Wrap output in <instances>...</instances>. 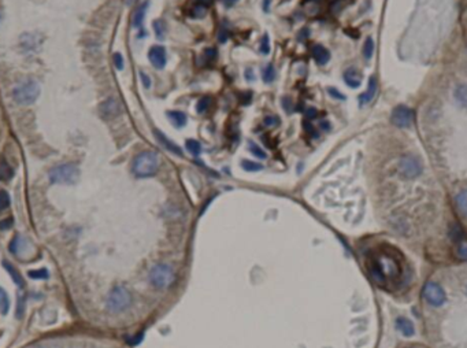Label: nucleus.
Here are the masks:
<instances>
[{"mask_svg": "<svg viewBox=\"0 0 467 348\" xmlns=\"http://www.w3.org/2000/svg\"><path fill=\"white\" fill-rule=\"evenodd\" d=\"M370 273L374 281L381 285H385L389 280H396L400 277L402 266L394 255L382 251L381 254L376 255L369 263Z\"/></svg>", "mask_w": 467, "mask_h": 348, "instance_id": "f257e3e1", "label": "nucleus"}, {"mask_svg": "<svg viewBox=\"0 0 467 348\" xmlns=\"http://www.w3.org/2000/svg\"><path fill=\"white\" fill-rule=\"evenodd\" d=\"M158 168H159V156L152 151L141 152L133 160V173L140 178L154 176L158 172Z\"/></svg>", "mask_w": 467, "mask_h": 348, "instance_id": "f03ea898", "label": "nucleus"}, {"mask_svg": "<svg viewBox=\"0 0 467 348\" xmlns=\"http://www.w3.org/2000/svg\"><path fill=\"white\" fill-rule=\"evenodd\" d=\"M14 99L16 103L29 106L37 100L39 95H40V86L36 81L33 80H26V81L21 82L20 85L15 86V89L12 92Z\"/></svg>", "mask_w": 467, "mask_h": 348, "instance_id": "7ed1b4c3", "label": "nucleus"}, {"mask_svg": "<svg viewBox=\"0 0 467 348\" xmlns=\"http://www.w3.org/2000/svg\"><path fill=\"white\" fill-rule=\"evenodd\" d=\"M80 177V169L73 163L59 164L49 172V181L53 184H74Z\"/></svg>", "mask_w": 467, "mask_h": 348, "instance_id": "20e7f679", "label": "nucleus"}, {"mask_svg": "<svg viewBox=\"0 0 467 348\" xmlns=\"http://www.w3.org/2000/svg\"><path fill=\"white\" fill-rule=\"evenodd\" d=\"M150 281L158 289H164L174 281V271L166 263H158L150 271Z\"/></svg>", "mask_w": 467, "mask_h": 348, "instance_id": "39448f33", "label": "nucleus"}, {"mask_svg": "<svg viewBox=\"0 0 467 348\" xmlns=\"http://www.w3.org/2000/svg\"><path fill=\"white\" fill-rule=\"evenodd\" d=\"M132 303L130 294L122 287L114 288L107 299V307L113 313H121L127 308Z\"/></svg>", "mask_w": 467, "mask_h": 348, "instance_id": "423d86ee", "label": "nucleus"}, {"mask_svg": "<svg viewBox=\"0 0 467 348\" xmlns=\"http://www.w3.org/2000/svg\"><path fill=\"white\" fill-rule=\"evenodd\" d=\"M399 169L406 178H415L422 173V164L411 155L403 156L399 163Z\"/></svg>", "mask_w": 467, "mask_h": 348, "instance_id": "0eeeda50", "label": "nucleus"}, {"mask_svg": "<svg viewBox=\"0 0 467 348\" xmlns=\"http://www.w3.org/2000/svg\"><path fill=\"white\" fill-rule=\"evenodd\" d=\"M413 119H414V113L406 106H398L390 115V121L398 127H408L413 122Z\"/></svg>", "mask_w": 467, "mask_h": 348, "instance_id": "6e6552de", "label": "nucleus"}, {"mask_svg": "<svg viewBox=\"0 0 467 348\" xmlns=\"http://www.w3.org/2000/svg\"><path fill=\"white\" fill-rule=\"evenodd\" d=\"M423 296L433 306H441L445 302V292L439 284L427 283L423 288Z\"/></svg>", "mask_w": 467, "mask_h": 348, "instance_id": "1a4fd4ad", "label": "nucleus"}, {"mask_svg": "<svg viewBox=\"0 0 467 348\" xmlns=\"http://www.w3.org/2000/svg\"><path fill=\"white\" fill-rule=\"evenodd\" d=\"M121 113H122L121 103H119L115 98L107 99L106 102H103L102 104H100V114H102L103 118L113 119L115 118V117H118Z\"/></svg>", "mask_w": 467, "mask_h": 348, "instance_id": "9d476101", "label": "nucleus"}, {"mask_svg": "<svg viewBox=\"0 0 467 348\" xmlns=\"http://www.w3.org/2000/svg\"><path fill=\"white\" fill-rule=\"evenodd\" d=\"M148 58H150V62L152 63V66L155 67V69L162 70L166 66V62H167V57H166V49L162 47V45H154L150 49V52H148Z\"/></svg>", "mask_w": 467, "mask_h": 348, "instance_id": "9b49d317", "label": "nucleus"}, {"mask_svg": "<svg viewBox=\"0 0 467 348\" xmlns=\"http://www.w3.org/2000/svg\"><path fill=\"white\" fill-rule=\"evenodd\" d=\"M376 92H377V78L371 77L369 80V88H367V90L359 96V104L365 106V104L371 102L374 96H376Z\"/></svg>", "mask_w": 467, "mask_h": 348, "instance_id": "f8f14e48", "label": "nucleus"}, {"mask_svg": "<svg viewBox=\"0 0 467 348\" xmlns=\"http://www.w3.org/2000/svg\"><path fill=\"white\" fill-rule=\"evenodd\" d=\"M312 57L315 59V62L318 65H326L330 59V53L325 47L320 44H315L312 47Z\"/></svg>", "mask_w": 467, "mask_h": 348, "instance_id": "ddd939ff", "label": "nucleus"}, {"mask_svg": "<svg viewBox=\"0 0 467 348\" xmlns=\"http://www.w3.org/2000/svg\"><path fill=\"white\" fill-rule=\"evenodd\" d=\"M154 135H155V137L158 139V141H159V143L162 144V145H163L164 148H167L169 151L174 152L176 155H182V152H181V148L178 147V145H176V144L173 143L172 140H169L167 137H166V136H164L163 133H162V132L155 131V132H154Z\"/></svg>", "mask_w": 467, "mask_h": 348, "instance_id": "4468645a", "label": "nucleus"}, {"mask_svg": "<svg viewBox=\"0 0 467 348\" xmlns=\"http://www.w3.org/2000/svg\"><path fill=\"white\" fill-rule=\"evenodd\" d=\"M345 84L351 88H359L362 84V76L357 69H348L344 73Z\"/></svg>", "mask_w": 467, "mask_h": 348, "instance_id": "2eb2a0df", "label": "nucleus"}, {"mask_svg": "<svg viewBox=\"0 0 467 348\" xmlns=\"http://www.w3.org/2000/svg\"><path fill=\"white\" fill-rule=\"evenodd\" d=\"M150 6V2H144L139 6V8L136 10L135 15H133V26L135 28H140L144 22L145 14H147V8Z\"/></svg>", "mask_w": 467, "mask_h": 348, "instance_id": "dca6fc26", "label": "nucleus"}, {"mask_svg": "<svg viewBox=\"0 0 467 348\" xmlns=\"http://www.w3.org/2000/svg\"><path fill=\"white\" fill-rule=\"evenodd\" d=\"M167 117L176 127H184L186 125V115L182 111H167Z\"/></svg>", "mask_w": 467, "mask_h": 348, "instance_id": "f3484780", "label": "nucleus"}, {"mask_svg": "<svg viewBox=\"0 0 467 348\" xmlns=\"http://www.w3.org/2000/svg\"><path fill=\"white\" fill-rule=\"evenodd\" d=\"M396 326L404 336H413L414 335V325L411 321H408L407 318H399L396 321Z\"/></svg>", "mask_w": 467, "mask_h": 348, "instance_id": "a211bd4d", "label": "nucleus"}, {"mask_svg": "<svg viewBox=\"0 0 467 348\" xmlns=\"http://www.w3.org/2000/svg\"><path fill=\"white\" fill-rule=\"evenodd\" d=\"M3 267L8 271V274L11 276L12 281H14L18 287L21 288L24 287V280H22V277H21V274L18 273V270H16L15 267L12 266V265H10L8 262H6V261H3Z\"/></svg>", "mask_w": 467, "mask_h": 348, "instance_id": "6ab92c4d", "label": "nucleus"}, {"mask_svg": "<svg viewBox=\"0 0 467 348\" xmlns=\"http://www.w3.org/2000/svg\"><path fill=\"white\" fill-rule=\"evenodd\" d=\"M458 104L467 108V85H459L454 92Z\"/></svg>", "mask_w": 467, "mask_h": 348, "instance_id": "aec40b11", "label": "nucleus"}, {"mask_svg": "<svg viewBox=\"0 0 467 348\" xmlns=\"http://www.w3.org/2000/svg\"><path fill=\"white\" fill-rule=\"evenodd\" d=\"M154 30H155V36L158 40H164V37H166V33H167V26H166V22L162 20H156L154 24Z\"/></svg>", "mask_w": 467, "mask_h": 348, "instance_id": "412c9836", "label": "nucleus"}, {"mask_svg": "<svg viewBox=\"0 0 467 348\" xmlns=\"http://www.w3.org/2000/svg\"><path fill=\"white\" fill-rule=\"evenodd\" d=\"M456 206H458V210H459L460 213L463 214V215H467V189L462 191L456 196Z\"/></svg>", "mask_w": 467, "mask_h": 348, "instance_id": "4be33fe9", "label": "nucleus"}, {"mask_svg": "<svg viewBox=\"0 0 467 348\" xmlns=\"http://www.w3.org/2000/svg\"><path fill=\"white\" fill-rule=\"evenodd\" d=\"M10 310V300H8L7 292L0 287V313L6 316Z\"/></svg>", "mask_w": 467, "mask_h": 348, "instance_id": "5701e85b", "label": "nucleus"}, {"mask_svg": "<svg viewBox=\"0 0 467 348\" xmlns=\"http://www.w3.org/2000/svg\"><path fill=\"white\" fill-rule=\"evenodd\" d=\"M12 177H14V170L10 168V164H7L6 162H2L0 163V180L8 181L11 180Z\"/></svg>", "mask_w": 467, "mask_h": 348, "instance_id": "b1692460", "label": "nucleus"}, {"mask_svg": "<svg viewBox=\"0 0 467 348\" xmlns=\"http://www.w3.org/2000/svg\"><path fill=\"white\" fill-rule=\"evenodd\" d=\"M275 80V70L274 66L269 63V65L265 67V71H263V81L267 82V84H270Z\"/></svg>", "mask_w": 467, "mask_h": 348, "instance_id": "393cba45", "label": "nucleus"}, {"mask_svg": "<svg viewBox=\"0 0 467 348\" xmlns=\"http://www.w3.org/2000/svg\"><path fill=\"white\" fill-rule=\"evenodd\" d=\"M28 276L33 280H47L49 277V271L47 269H39V270H30Z\"/></svg>", "mask_w": 467, "mask_h": 348, "instance_id": "a878e982", "label": "nucleus"}, {"mask_svg": "<svg viewBox=\"0 0 467 348\" xmlns=\"http://www.w3.org/2000/svg\"><path fill=\"white\" fill-rule=\"evenodd\" d=\"M210 106H211V99H210L209 96L201 98L200 100L197 102V106H196L197 113H199V114H201V113H206V111L210 108Z\"/></svg>", "mask_w": 467, "mask_h": 348, "instance_id": "bb28decb", "label": "nucleus"}, {"mask_svg": "<svg viewBox=\"0 0 467 348\" xmlns=\"http://www.w3.org/2000/svg\"><path fill=\"white\" fill-rule=\"evenodd\" d=\"M373 52H374V41H373V39H367V40H366V43H365V45H363V57L366 58V59H370V58L373 57Z\"/></svg>", "mask_w": 467, "mask_h": 348, "instance_id": "cd10ccee", "label": "nucleus"}, {"mask_svg": "<svg viewBox=\"0 0 467 348\" xmlns=\"http://www.w3.org/2000/svg\"><path fill=\"white\" fill-rule=\"evenodd\" d=\"M186 150L189 152H192L193 155H199L201 152V145L196 140H188L186 141Z\"/></svg>", "mask_w": 467, "mask_h": 348, "instance_id": "c85d7f7f", "label": "nucleus"}, {"mask_svg": "<svg viewBox=\"0 0 467 348\" xmlns=\"http://www.w3.org/2000/svg\"><path fill=\"white\" fill-rule=\"evenodd\" d=\"M262 55H269L270 53V39L267 34H263L262 41H260V48H259Z\"/></svg>", "mask_w": 467, "mask_h": 348, "instance_id": "c756f323", "label": "nucleus"}, {"mask_svg": "<svg viewBox=\"0 0 467 348\" xmlns=\"http://www.w3.org/2000/svg\"><path fill=\"white\" fill-rule=\"evenodd\" d=\"M248 147H250V151L252 152V154H254V155L256 156V158H259V159H265V158H266V152L263 151L262 148H259L258 145H256L255 143L250 141V144H248Z\"/></svg>", "mask_w": 467, "mask_h": 348, "instance_id": "7c9ffc66", "label": "nucleus"}, {"mask_svg": "<svg viewBox=\"0 0 467 348\" xmlns=\"http://www.w3.org/2000/svg\"><path fill=\"white\" fill-rule=\"evenodd\" d=\"M450 236L454 242H462V237H463V233H462V229H460L458 225H454L450 230Z\"/></svg>", "mask_w": 467, "mask_h": 348, "instance_id": "2f4dec72", "label": "nucleus"}, {"mask_svg": "<svg viewBox=\"0 0 467 348\" xmlns=\"http://www.w3.org/2000/svg\"><path fill=\"white\" fill-rule=\"evenodd\" d=\"M10 206V196L6 191H0V211H3Z\"/></svg>", "mask_w": 467, "mask_h": 348, "instance_id": "473e14b6", "label": "nucleus"}, {"mask_svg": "<svg viewBox=\"0 0 467 348\" xmlns=\"http://www.w3.org/2000/svg\"><path fill=\"white\" fill-rule=\"evenodd\" d=\"M242 169H246L247 172H258L262 169V164L255 163V162H251V160H247L242 163Z\"/></svg>", "mask_w": 467, "mask_h": 348, "instance_id": "72a5a7b5", "label": "nucleus"}, {"mask_svg": "<svg viewBox=\"0 0 467 348\" xmlns=\"http://www.w3.org/2000/svg\"><path fill=\"white\" fill-rule=\"evenodd\" d=\"M191 15L195 16V18H200V16L206 15V7L204 6H200V4H196V7L192 8V11H191Z\"/></svg>", "mask_w": 467, "mask_h": 348, "instance_id": "f704fd0d", "label": "nucleus"}, {"mask_svg": "<svg viewBox=\"0 0 467 348\" xmlns=\"http://www.w3.org/2000/svg\"><path fill=\"white\" fill-rule=\"evenodd\" d=\"M113 59H114L115 67H117L118 70H122L123 69V58H122V55H121L119 52H115L114 57H113Z\"/></svg>", "mask_w": 467, "mask_h": 348, "instance_id": "c9c22d12", "label": "nucleus"}, {"mask_svg": "<svg viewBox=\"0 0 467 348\" xmlns=\"http://www.w3.org/2000/svg\"><path fill=\"white\" fill-rule=\"evenodd\" d=\"M458 255H459L462 259H466L467 261V243L466 242L460 243L459 248H458Z\"/></svg>", "mask_w": 467, "mask_h": 348, "instance_id": "e433bc0d", "label": "nucleus"}, {"mask_svg": "<svg viewBox=\"0 0 467 348\" xmlns=\"http://www.w3.org/2000/svg\"><path fill=\"white\" fill-rule=\"evenodd\" d=\"M24 306H25V296L18 298V308H16V317L21 318L22 313H24Z\"/></svg>", "mask_w": 467, "mask_h": 348, "instance_id": "4c0bfd02", "label": "nucleus"}, {"mask_svg": "<svg viewBox=\"0 0 467 348\" xmlns=\"http://www.w3.org/2000/svg\"><path fill=\"white\" fill-rule=\"evenodd\" d=\"M328 92H329V95H332L333 98L339 99V100H345V95H343L341 92H339L336 88H329Z\"/></svg>", "mask_w": 467, "mask_h": 348, "instance_id": "58836bf2", "label": "nucleus"}, {"mask_svg": "<svg viewBox=\"0 0 467 348\" xmlns=\"http://www.w3.org/2000/svg\"><path fill=\"white\" fill-rule=\"evenodd\" d=\"M11 226H12V219H11V218H6V219H3V221H0V229H2V230L10 229Z\"/></svg>", "mask_w": 467, "mask_h": 348, "instance_id": "ea45409f", "label": "nucleus"}, {"mask_svg": "<svg viewBox=\"0 0 467 348\" xmlns=\"http://www.w3.org/2000/svg\"><path fill=\"white\" fill-rule=\"evenodd\" d=\"M140 78H141V81H143V85L145 86V88H150V86H151V78L148 77V74H145V73H143V71H141V73H140Z\"/></svg>", "mask_w": 467, "mask_h": 348, "instance_id": "a19ab883", "label": "nucleus"}, {"mask_svg": "<svg viewBox=\"0 0 467 348\" xmlns=\"http://www.w3.org/2000/svg\"><path fill=\"white\" fill-rule=\"evenodd\" d=\"M316 115H318V111H316V108H314V107H310V108H307V111H306V117H307V119L316 118Z\"/></svg>", "mask_w": 467, "mask_h": 348, "instance_id": "79ce46f5", "label": "nucleus"}, {"mask_svg": "<svg viewBox=\"0 0 467 348\" xmlns=\"http://www.w3.org/2000/svg\"><path fill=\"white\" fill-rule=\"evenodd\" d=\"M279 121L277 117H266V119H265V123H266L267 126H274Z\"/></svg>", "mask_w": 467, "mask_h": 348, "instance_id": "37998d69", "label": "nucleus"}, {"mask_svg": "<svg viewBox=\"0 0 467 348\" xmlns=\"http://www.w3.org/2000/svg\"><path fill=\"white\" fill-rule=\"evenodd\" d=\"M204 53H206V57L209 58V59H214V58L217 57V51H215L214 48H207L204 51Z\"/></svg>", "mask_w": 467, "mask_h": 348, "instance_id": "c03bdc74", "label": "nucleus"}, {"mask_svg": "<svg viewBox=\"0 0 467 348\" xmlns=\"http://www.w3.org/2000/svg\"><path fill=\"white\" fill-rule=\"evenodd\" d=\"M226 40H228V33H226L225 30H221L219 34H218V41L223 44V43H226Z\"/></svg>", "mask_w": 467, "mask_h": 348, "instance_id": "a18cd8bd", "label": "nucleus"}, {"mask_svg": "<svg viewBox=\"0 0 467 348\" xmlns=\"http://www.w3.org/2000/svg\"><path fill=\"white\" fill-rule=\"evenodd\" d=\"M283 104H284V108H285V111L291 110L292 103H291V100H289V98H284L283 99Z\"/></svg>", "mask_w": 467, "mask_h": 348, "instance_id": "49530a36", "label": "nucleus"}, {"mask_svg": "<svg viewBox=\"0 0 467 348\" xmlns=\"http://www.w3.org/2000/svg\"><path fill=\"white\" fill-rule=\"evenodd\" d=\"M16 244H18V236L14 237V240H12L11 244H10V250H11V252H14V254L16 252Z\"/></svg>", "mask_w": 467, "mask_h": 348, "instance_id": "de8ad7c7", "label": "nucleus"}, {"mask_svg": "<svg viewBox=\"0 0 467 348\" xmlns=\"http://www.w3.org/2000/svg\"><path fill=\"white\" fill-rule=\"evenodd\" d=\"M270 6H271V0H263V10L265 11H270Z\"/></svg>", "mask_w": 467, "mask_h": 348, "instance_id": "09e8293b", "label": "nucleus"}, {"mask_svg": "<svg viewBox=\"0 0 467 348\" xmlns=\"http://www.w3.org/2000/svg\"><path fill=\"white\" fill-rule=\"evenodd\" d=\"M195 2H196L197 4H200V6H204V7H207V6L211 3V0H195Z\"/></svg>", "mask_w": 467, "mask_h": 348, "instance_id": "8fccbe9b", "label": "nucleus"}, {"mask_svg": "<svg viewBox=\"0 0 467 348\" xmlns=\"http://www.w3.org/2000/svg\"><path fill=\"white\" fill-rule=\"evenodd\" d=\"M247 80H248V81H252V80H254V77H252V70L251 69H247Z\"/></svg>", "mask_w": 467, "mask_h": 348, "instance_id": "3c124183", "label": "nucleus"}, {"mask_svg": "<svg viewBox=\"0 0 467 348\" xmlns=\"http://www.w3.org/2000/svg\"><path fill=\"white\" fill-rule=\"evenodd\" d=\"M236 2H237V0H223V4H225V6H228V7H230V6H233V4L236 3Z\"/></svg>", "mask_w": 467, "mask_h": 348, "instance_id": "603ef678", "label": "nucleus"}, {"mask_svg": "<svg viewBox=\"0 0 467 348\" xmlns=\"http://www.w3.org/2000/svg\"><path fill=\"white\" fill-rule=\"evenodd\" d=\"M0 20H2V12H0Z\"/></svg>", "mask_w": 467, "mask_h": 348, "instance_id": "864d4df0", "label": "nucleus"}]
</instances>
